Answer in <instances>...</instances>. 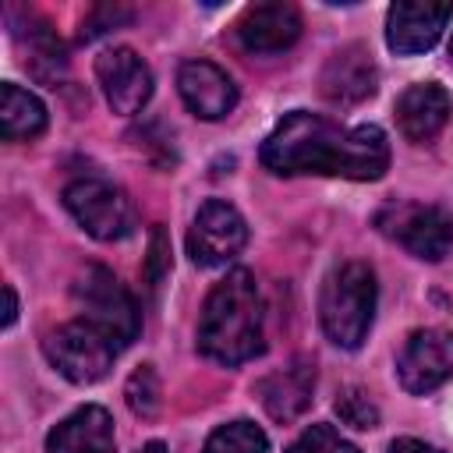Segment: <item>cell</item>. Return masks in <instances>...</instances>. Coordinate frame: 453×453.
Listing matches in <instances>:
<instances>
[{
  "label": "cell",
  "mask_w": 453,
  "mask_h": 453,
  "mask_svg": "<svg viewBox=\"0 0 453 453\" xmlns=\"http://www.w3.org/2000/svg\"><path fill=\"white\" fill-rule=\"evenodd\" d=\"M262 166L280 177L319 173L347 180H379L389 166L386 131L375 124L340 127L308 110L287 113L262 142Z\"/></svg>",
  "instance_id": "obj_1"
},
{
  "label": "cell",
  "mask_w": 453,
  "mask_h": 453,
  "mask_svg": "<svg viewBox=\"0 0 453 453\" xmlns=\"http://www.w3.org/2000/svg\"><path fill=\"white\" fill-rule=\"evenodd\" d=\"M177 88L184 106L202 120H219L237 106V85L234 78L216 67L212 60H188L177 71Z\"/></svg>",
  "instance_id": "obj_14"
},
{
  "label": "cell",
  "mask_w": 453,
  "mask_h": 453,
  "mask_svg": "<svg viewBox=\"0 0 453 453\" xmlns=\"http://www.w3.org/2000/svg\"><path fill=\"white\" fill-rule=\"evenodd\" d=\"M127 18H131L127 7H113V4L92 7V11L85 14V21H81V39H96V35L110 32L113 25H120V21H127Z\"/></svg>",
  "instance_id": "obj_24"
},
{
  "label": "cell",
  "mask_w": 453,
  "mask_h": 453,
  "mask_svg": "<svg viewBox=\"0 0 453 453\" xmlns=\"http://www.w3.org/2000/svg\"><path fill=\"white\" fill-rule=\"evenodd\" d=\"M170 269V241L163 234V226H152V237H149V258H145V280L149 287H156Z\"/></svg>",
  "instance_id": "obj_25"
},
{
  "label": "cell",
  "mask_w": 453,
  "mask_h": 453,
  "mask_svg": "<svg viewBox=\"0 0 453 453\" xmlns=\"http://www.w3.org/2000/svg\"><path fill=\"white\" fill-rule=\"evenodd\" d=\"M74 304H78V319L92 322L96 329H103L120 350L138 336L142 329V315L134 297L127 294V287L106 269V265H88L78 280H74Z\"/></svg>",
  "instance_id": "obj_4"
},
{
  "label": "cell",
  "mask_w": 453,
  "mask_h": 453,
  "mask_svg": "<svg viewBox=\"0 0 453 453\" xmlns=\"http://www.w3.org/2000/svg\"><path fill=\"white\" fill-rule=\"evenodd\" d=\"M46 453H113L110 414L96 403L78 407L46 435Z\"/></svg>",
  "instance_id": "obj_17"
},
{
  "label": "cell",
  "mask_w": 453,
  "mask_h": 453,
  "mask_svg": "<svg viewBox=\"0 0 453 453\" xmlns=\"http://www.w3.org/2000/svg\"><path fill=\"white\" fill-rule=\"evenodd\" d=\"M25 67H28L32 78H39L46 85H57V78L67 71V50L50 32L46 21H39V25L28 28V39H25Z\"/></svg>",
  "instance_id": "obj_19"
},
{
  "label": "cell",
  "mask_w": 453,
  "mask_h": 453,
  "mask_svg": "<svg viewBox=\"0 0 453 453\" xmlns=\"http://www.w3.org/2000/svg\"><path fill=\"white\" fill-rule=\"evenodd\" d=\"M449 60H453V42H449Z\"/></svg>",
  "instance_id": "obj_29"
},
{
  "label": "cell",
  "mask_w": 453,
  "mask_h": 453,
  "mask_svg": "<svg viewBox=\"0 0 453 453\" xmlns=\"http://www.w3.org/2000/svg\"><path fill=\"white\" fill-rule=\"evenodd\" d=\"M124 396H127V407L142 418H152L159 411V379H156V368L152 365H142L131 372L127 386H124Z\"/></svg>",
  "instance_id": "obj_21"
},
{
  "label": "cell",
  "mask_w": 453,
  "mask_h": 453,
  "mask_svg": "<svg viewBox=\"0 0 453 453\" xmlns=\"http://www.w3.org/2000/svg\"><path fill=\"white\" fill-rule=\"evenodd\" d=\"M244 244H248V223L230 202L209 198L195 212L188 230V255L198 265H226L230 258L241 255Z\"/></svg>",
  "instance_id": "obj_8"
},
{
  "label": "cell",
  "mask_w": 453,
  "mask_h": 453,
  "mask_svg": "<svg viewBox=\"0 0 453 453\" xmlns=\"http://www.w3.org/2000/svg\"><path fill=\"white\" fill-rule=\"evenodd\" d=\"M453 18V4H432V0H400L386 14V42L400 57L425 53L439 42L442 28Z\"/></svg>",
  "instance_id": "obj_11"
},
{
  "label": "cell",
  "mask_w": 453,
  "mask_h": 453,
  "mask_svg": "<svg viewBox=\"0 0 453 453\" xmlns=\"http://www.w3.org/2000/svg\"><path fill=\"white\" fill-rule=\"evenodd\" d=\"M453 375V333L449 329H414L396 354V379L407 393L425 396Z\"/></svg>",
  "instance_id": "obj_9"
},
{
  "label": "cell",
  "mask_w": 453,
  "mask_h": 453,
  "mask_svg": "<svg viewBox=\"0 0 453 453\" xmlns=\"http://www.w3.org/2000/svg\"><path fill=\"white\" fill-rule=\"evenodd\" d=\"M64 205L78 219V226L96 241H120L138 223L127 191L106 177H74L64 188Z\"/></svg>",
  "instance_id": "obj_5"
},
{
  "label": "cell",
  "mask_w": 453,
  "mask_h": 453,
  "mask_svg": "<svg viewBox=\"0 0 453 453\" xmlns=\"http://www.w3.org/2000/svg\"><path fill=\"white\" fill-rule=\"evenodd\" d=\"M255 393H258L265 414L273 421H283L287 425V421H294V418H301L308 411L311 393H315V368L308 361H294V365L265 375L255 386Z\"/></svg>",
  "instance_id": "obj_16"
},
{
  "label": "cell",
  "mask_w": 453,
  "mask_h": 453,
  "mask_svg": "<svg viewBox=\"0 0 453 453\" xmlns=\"http://www.w3.org/2000/svg\"><path fill=\"white\" fill-rule=\"evenodd\" d=\"M287 453H357V446L343 439L333 425H311L290 442Z\"/></svg>",
  "instance_id": "obj_23"
},
{
  "label": "cell",
  "mask_w": 453,
  "mask_h": 453,
  "mask_svg": "<svg viewBox=\"0 0 453 453\" xmlns=\"http://www.w3.org/2000/svg\"><path fill=\"white\" fill-rule=\"evenodd\" d=\"M375 226L389 241H396L400 248H407L414 258H425V262H439L453 248V219L439 205L386 202L375 212Z\"/></svg>",
  "instance_id": "obj_7"
},
{
  "label": "cell",
  "mask_w": 453,
  "mask_h": 453,
  "mask_svg": "<svg viewBox=\"0 0 453 453\" xmlns=\"http://www.w3.org/2000/svg\"><path fill=\"white\" fill-rule=\"evenodd\" d=\"M42 350H46L50 365H53L64 379H71V382H78V386L99 382V379L110 372L113 357L120 354V347H117L103 329H96V326L85 322V319H71V322L57 326V329L42 340Z\"/></svg>",
  "instance_id": "obj_6"
},
{
  "label": "cell",
  "mask_w": 453,
  "mask_h": 453,
  "mask_svg": "<svg viewBox=\"0 0 453 453\" xmlns=\"http://www.w3.org/2000/svg\"><path fill=\"white\" fill-rule=\"evenodd\" d=\"M234 32L248 53H283L301 35V14L294 4H283V0L255 4L237 18Z\"/></svg>",
  "instance_id": "obj_13"
},
{
  "label": "cell",
  "mask_w": 453,
  "mask_h": 453,
  "mask_svg": "<svg viewBox=\"0 0 453 453\" xmlns=\"http://www.w3.org/2000/svg\"><path fill=\"white\" fill-rule=\"evenodd\" d=\"M198 350L216 365H241L262 354V294L248 269L226 273L205 297Z\"/></svg>",
  "instance_id": "obj_2"
},
{
  "label": "cell",
  "mask_w": 453,
  "mask_h": 453,
  "mask_svg": "<svg viewBox=\"0 0 453 453\" xmlns=\"http://www.w3.org/2000/svg\"><path fill=\"white\" fill-rule=\"evenodd\" d=\"M46 127V106L39 96H32L28 88L4 81L0 85V131L7 142H28L35 134H42Z\"/></svg>",
  "instance_id": "obj_18"
},
{
  "label": "cell",
  "mask_w": 453,
  "mask_h": 453,
  "mask_svg": "<svg viewBox=\"0 0 453 453\" xmlns=\"http://www.w3.org/2000/svg\"><path fill=\"white\" fill-rule=\"evenodd\" d=\"M449 92L439 81L407 85L396 99V127L407 142H432L449 120Z\"/></svg>",
  "instance_id": "obj_15"
},
{
  "label": "cell",
  "mask_w": 453,
  "mask_h": 453,
  "mask_svg": "<svg viewBox=\"0 0 453 453\" xmlns=\"http://www.w3.org/2000/svg\"><path fill=\"white\" fill-rule=\"evenodd\" d=\"M375 88H379V67L361 42L340 46L319 74V92L333 106H357L368 96H375Z\"/></svg>",
  "instance_id": "obj_12"
},
{
  "label": "cell",
  "mask_w": 453,
  "mask_h": 453,
  "mask_svg": "<svg viewBox=\"0 0 453 453\" xmlns=\"http://www.w3.org/2000/svg\"><path fill=\"white\" fill-rule=\"evenodd\" d=\"M202 453H269V439H265V432L255 421L237 418V421L219 425L205 439Z\"/></svg>",
  "instance_id": "obj_20"
},
{
  "label": "cell",
  "mask_w": 453,
  "mask_h": 453,
  "mask_svg": "<svg viewBox=\"0 0 453 453\" xmlns=\"http://www.w3.org/2000/svg\"><path fill=\"white\" fill-rule=\"evenodd\" d=\"M4 297H7V308H4V326H14V319H18V297H14V287H11V283L4 287Z\"/></svg>",
  "instance_id": "obj_27"
},
{
  "label": "cell",
  "mask_w": 453,
  "mask_h": 453,
  "mask_svg": "<svg viewBox=\"0 0 453 453\" xmlns=\"http://www.w3.org/2000/svg\"><path fill=\"white\" fill-rule=\"evenodd\" d=\"M142 453H166V446H163V442H149Z\"/></svg>",
  "instance_id": "obj_28"
},
{
  "label": "cell",
  "mask_w": 453,
  "mask_h": 453,
  "mask_svg": "<svg viewBox=\"0 0 453 453\" xmlns=\"http://www.w3.org/2000/svg\"><path fill=\"white\" fill-rule=\"evenodd\" d=\"M375 319V273L368 262H340L319 294V322L336 347L357 350Z\"/></svg>",
  "instance_id": "obj_3"
},
{
  "label": "cell",
  "mask_w": 453,
  "mask_h": 453,
  "mask_svg": "<svg viewBox=\"0 0 453 453\" xmlns=\"http://www.w3.org/2000/svg\"><path fill=\"white\" fill-rule=\"evenodd\" d=\"M96 78L103 85V96H106L110 110L124 113V117L138 113L152 96V71L131 46H113V50L99 53Z\"/></svg>",
  "instance_id": "obj_10"
},
{
  "label": "cell",
  "mask_w": 453,
  "mask_h": 453,
  "mask_svg": "<svg viewBox=\"0 0 453 453\" xmlns=\"http://www.w3.org/2000/svg\"><path fill=\"white\" fill-rule=\"evenodd\" d=\"M386 453H442V449L439 446H428L421 439H396V442H389Z\"/></svg>",
  "instance_id": "obj_26"
},
{
  "label": "cell",
  "mask_w": 453,
  "mask_h": 453,
  "mask_svg": "<svg viewBox=\"0 0 453 453\" xmlns=\"http://www.w3.org/2000/svg\"><path fill=\"white\" fill-rule=\"evenodd\" d=\"M336 414H340L343 425L361 428V432H368V428L379 425V407H375L372 396H368L365 389H357V386H350V389H343V393L336 396Z\"/></svg>",
  "instance_id": "obj_22"
}]
</instances>
